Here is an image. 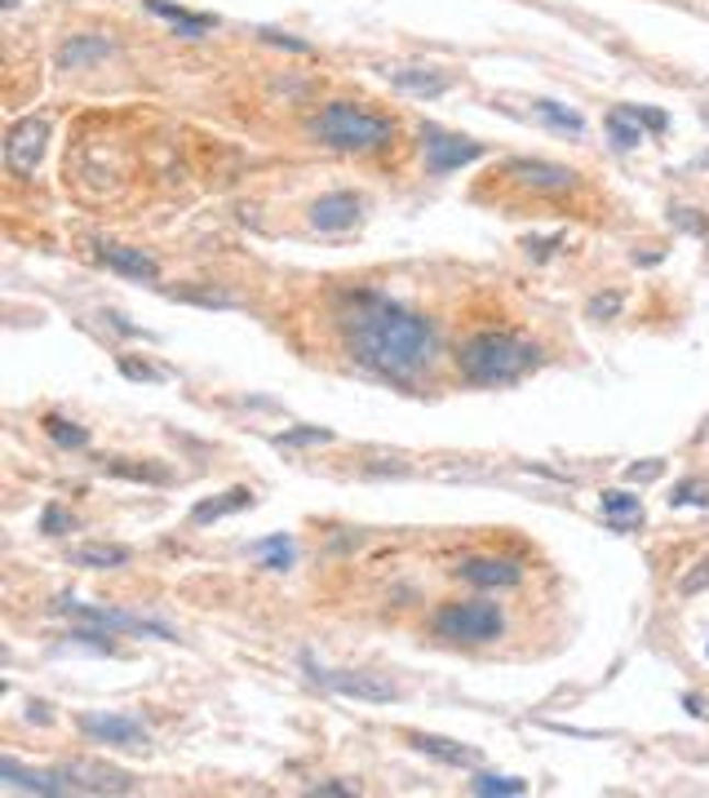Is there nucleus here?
Returning a JSON list of instances; mask_svg holds the SVG:
<instances>
[{
  "mask_svg": "<svg viewBox=\"0 0 709 798\" xmlns=\"http://www.w3.org/2000/svg\"><path fill=\"white\" fill-rule=\"evenodd\" d=\"M262 41L284 45V49H293V54H311V45H306V41H297V36H289V32H275V27H262Z\"/></svg>",
  "mask_w": 709,
  "mask_h": 798,
  "instance_id": "nucleus-35",
  "label": "nucleus"
},
{
  "mask_svg": "<svg viewBox=\"0 0 709 798\" xmlns=\"http://www.w3.org/2000/svg\"><path fill=\"white\" fill-rule=\"evenodd\" d=\"M532 111H537V116H541V121H545L554 134H563V138H585V121L576 116L572 106H563V102H550V98H537V102H532Z\"/></svg>",
  "mask_w": 709,
  "mask_h": 798,
  "instance_id": "nucleus-25",
  "label": "nucleus"
},
{
  "mask_svg": "<svg viewBox=\"0 0 709 798\" xmlns=\"http://www.w3.org/2000/svg\"><path fill=\"white\" fill-rule=\"evenodd\" d=\"M76 728H80L89 741H98V745H115V750H147V745H151V732H147L138 719H130V715L85 710V715L76 719Z\"/></svg>",
  "mask_w": 709,
  "mask_h": 798,
  "instance_id": "nucleus-10",
  "label": "nucleus"
},
{
  "mask_svg": "<svg viewBox=\"0 0 709 798\" xmlns=\"http://www.w3.org/2000/svg\"><path fill=\"white\" fill-rule=\"evenodd\" d=\"M545 364V347L515 328L465 333L452 351V369L470 386H515Z\"/></svg>",
  "mask_w": 709,
  "mask_h": 798,
  "instance_id": "nucleus-2",
  "label": "nucleus"
},
{
  "mask_svg": "<svg viewBox=\"0 0 709 798\" xmlns=\"http://www.w3.org/2000/svg\"><path fill=\"white\" fill-rule=\"evenodd\" d=\"M311 794H324V798H350V794H360L354 785H341V780H319V785H311Z\"/></svg>",
  "mask_w": 709,
  "mask_h": 798,
  "instance_id": "nucleus-38",
  "label": "nucleus"
},
{
  "mask_svg": "<svg viewBox=\"0 0 709 798\" xmlns=\"http://www.w3.org/2000/svg\"><path fill=\"white\" fill-rule=\"evenodd\" d=\"M360 213H364V200L354 195V191H328V195H319L315 204H311V226L315 232H324V236H337V232H350L354 222H360Z\"/></svg>",
  "mask_w": 709,
  "mask_h": 798,
  "instance_id": "nucleus-13",
  "label": "nucleus"
},
{
  "mask_svg": "<svg viewBox=\"0 0 709 798\" xmlns=\"http://www.w3.org/2000/svg\"><path fill=\"white\" fill-rule=\"evenodd\" d=\"M98 258H102L111 271L130 276V280H143V284H156V280H160V262H156L147 249H130V245H98Z\"/></svg>",
  "mask_w": 709,
  "mask_h": 798,
  "instance_id": "nucleus-14",
  "label": "nucleus"
},
{
  "mask_svg": "<svg viewBox=\"0 0 709 798\" xmlns=\"http://www.w3.org/2000/svg\"><path fill=\"white\" fill-rule=\"evenodd\" d=\"M669 217L683 226V232H691V236H705V226H709L705 217H696V209H674Z\"/></svg>",
  "mask_w": 709,
  "mask_h": 798,
  "instance_id": "nucleus-36",
  "label": "nucleus"
},
{
  "mask_svg": "<svg viewBox=\"0 0 709 798\" xmlns=\"http://www.w3.org/2000/svg\"><path fill=\"white\" fill-rule=\"evenodd\" d=\"M421 156H426V169L439 178V173H452L461 165H475L484 156V147L475 138L443 134L439 125H421Z\"/></svg>",
  "mask_w": 709,
  "mask_h": 798,
  "instance_id": "nucleus-11",
  "label": "nucleus"
},
{
  "mask_svg": "<svg viewBox=\"0 0 709 798\" xmlns=\"http://www.w3.org/2000/svg\"><path fill=\"white\" fill-rule=\"evenodd\" d=\"M49 719H54V715H49V706H45V701H32V706H27V723H41V728H45Z\"/></svg>",
  "mask_w": 709,
  "mask_h": 798,
  "instance_id": "nucleus-41",
  "label": "nucleus"
},
{
  "mask_svg": "<svg viewBox=\"0 0 709 798\" xmlns=\"http://www.w3.org/2000/svg\"><path fill=\"white\" fill-rule=\"evenodd\" d=\"M76 528V519L63 510V506H45V515H41V532L45 537H63V532H71Z\"/></svg>",
  "mask_w": 709,
  "mask_h": 798,
  "instance_id": "nucleus-33",
  "label": "nucleus"
},
{
  "mask_svg": "<svg viewBox=\"0 0 709 798\" xmlns=\"http://www.w3.org/2000/svg\"><path fill=\"white\" fill-rule=\"evenodd\" d=\"M111 475H130V480H147V484H169V471H151V467H125V462H111Z\"/></svg>",
  "mask_w": 709,
  "mask_h": 798,
  "instance_id": "nucleus-34",
  "label": "nucleus"
},
{
  "mask_svg": "<svg viewBox=\"0 0 709 798\" xmlns=\"http://www.w3.org/2000/svg\"><path fill=\"white\" fill-rule=\"evenodd\" d=\"M58 612H71L76 621L85 626H102L111 634H151V639H173V630L165 621H147V617H134V612H121V608H93V604H76V599H58Z\"/></svg>",
  "mask_w": 709,
  "mask_h": 798,
  "instance_id": "nucleus-9",
  "label": "nucleus"
},
{
  "mask_svg": "<svg viewBox=\"0 0 709 798\" xmlns=\"http://www.w3.org/2000/svg\"><path fill=\"white\" fill-rule=\"evenodd\" d=\"M470 794H528V780L524 776H497V772H475L470 776Z\"/></svg>",
  "mask_w": 709,
  "mask_h": 798,
  "instance_id": "nucleus-28",
  "label": "nucleus"
},
{
  "mask_svg": "<svg viewBox=\"0 0 709 798\" xmlns=\"http://www.w3.org/2000/svg\"><path fill=\"white\" fill-rule=\"evenodd\" d=\"M563 245V236H550V240H528V258H537V262H545L554 249Z\"/></svg>",
  "mask_w": 709,
  "mask_h": 798,
  "instance_id": "nucleus-39",
  "label": "nucleus"
},
{
  "mask_svg": "<svg viewBox=\"0 0 709 798\" xmlns=\"http://www.w3.org/2000/svg\"><path fill=\"white\" fill-rule=\"evenodd\" d=\"M626 106H630V102H626ZM630 116H634L648 134H665V130H669V116H665L661 106H630Z\"/></svg>",
  "mask_w": 709,
  "mask_h": 798,
  "instance_id": "nucleus-32",
  "label": "nucleus"
},
{
  "mask_svg": "<svg viewBox=\"0 0 709 798\" xmlns=\"http://www.w3.org/2000/svg\"><path fill=\"white\" fill-rule=\"evenodd\" d=\"M333 324H337L341 356L354 369H364L382 382L413 386L439 356L435 324L421 311H413V306H404L378 289L346 293Z\"/></svg>",
  "mask_w": 709,
  "mask_h": 798,
  "instance_id": "nucleus-1",
  "label": "nucleus"
},
{
  "mask_svg": "<svg viewBox=\"0 0 709 798\" xmlns=\"http://www.w3.org/2000/svg\"><path fill=\"white\" fill-rule=\"evenodd\" d=\"M249 554L267 567V573H289L293 559H297V546H293V537H289V532H275V537H267V541H254V546H249Z\"/></svg>",
  "mask_w": 709,
  "mask_h": 798,
  "instance_id": "nucleus-24",
  "label": "nucleus"
},
{
  "mask_svg": "<svg viewBox=\"0 0 709 798\" xmlns=\"http://www.w3.org/2000/svg\"><path fill=\"white\" fill-rule=\"evenodd\" d=\"M599 510H604V519H608V528L612 532H634V528H643V497H634V493H626V488H604L599 493Z\"/></svg>",
  "mask_w": 709,
  "mask_h": 798,
  "instance_id": "nucleus-15",
  "label": "nucleus"
},
{
  "mask_svg": "<svg viewBox=\"0 0 709 798\" xmlns=\"http://www.w3.org/2000/svg\"><path fill=\"white\" fill-rule=\"evenodd\" d=\"M683 706H687V710H691V715H696V719H700V715H705V701H700V697H696V693H687V697H683Z\"/></svg>",
  "mask_w": 709,
  "mask_h": 798,
  "instance_id": "nucleus-42",
  "label": "nucleus"
},
{
  "mask_svg": "<svg viewBox=\"0 0 709 798\" xmlns=\"http://www.w3.org/2000/svg\"><path fill=\"white\" fill-rule=\"evenodd\" d=\"M311 443H333V430H324V426H297V430L275 435V448H311Z\"/></svg>",
  "mask_w": 709,
  "mask_h": 798,
  "instance_id": "nucleus-30",
  "label": "nucleus"
},
{
  "mask_svg": "<svg viewBox=\"0 0 709 798\" xmlns=\"http://www.w3.org/2000/svg\"><path fill=\"white\" fill-rule=\"evenodd\" d=\"M669 510H683V506H709V484L705 480H696V475H687V480H678L674 488H669Z\"/></svg>",
  "mask_w": 709,
  "mask_h": 798,
  "instance_id": "nucleus-29",
  "label": "nucleus"
},
{
  "mask_svg": "<svg viewBox=\"0 0 709 798\" xmlns=\"http://www.w3.org/2000/svg\"><path fill=\"white\" fill-rule=\"evenodd\" d=\"M71 567H89V573H106V567H125L134 554L125 546H106V541H89V546H76L71 554Z\"/></svg>",
  "mask_w": 709,
  "mask_h": 798,
  "instance_id": "nucleus-21",
  "label": "nucleus"
},
{
  "mask_svg": "<svg viewBox=\"0 0 709 798\" xmlns=\"http://www.w3.org/2000/svg\"><path fill=\"white\" fill-rule=\"evenodd\" d=\"M621 306H626V293H617V289H612V293H595V297H589L585 315L604 324V319H617V315H621Z\"/></svg>",
  "mask_w": 709,
  "mask_h": 798,
  "instance_id": "nucleus-31",
  "label": "nucleus"
},
{
  "mask_svg": "<svg viewBox=\"0 0 709 798\" xmlns=\"http://www.w3.org/2000/svg\"><path fill=\"white\" fill-rule=\"evenodd\" d=\"M391 76V85L395 89H404V93H417V98H439V93H448V76L443 71H435V67H395V71H386Z\"/></svg>",
  "mask_w": 709,
  "mask_h": 798,
  "instance_id": "nucleus-20",
  "label": "nucleus"
},
{
  "mask_svg": "<svg viewBox=\"0 0 709 798\" xmlns=\"http://www.w3.org/2000/svg\"><path fill=\"white\" fill-rule=\"evenodd\" d=\"M58 776L67 780L71 794H138V780L111 763L98 758H71L58 767Z\"/></svg>",
  "mask_w": 709,
  "mask_h": 798,
  "instance_id": "nucleus-8",
  "label": "nucleus"
},
{
  "mask_svg": "<svg viewBox=\"0 0 709 798\" xmlns=\"http://www.w3.org/2000/svg\"><path fill=\"white\" fill-rule=\"evenodd\" d=\"M408 741H413L421 754H430V758H439V763H448V767H475V763H480V754L470 750V745L448 741V737H435V732H413Z\"/></svg>",
  "mask_w": 709,
  "mask_h": 798,
  "instance_id": "nucleus-19",
  "label": "nucleus"
},
{
  "mask_svg": "<svg viewBox=\"0 0 709 798\" xmlns=\"http://www.w3.org/2000/svg\"><path fill=\"white\" fill-rule=\"evenodd\" d=\"M311 138L328 151H346V156H364V151H382L395 143V121L382 111H369L360 102H328L319 106V116H311Z\"/></svg>",
  "mask_w": 709,
  "mask_h": 798,
  "instance_id": "nucleus-3",
  "label": "nucleus"
},
{
  "mask_svg": "<svg viewBox=\"0 0 709 798\" xmlns=\"http://www.w3.org/2000/svg\"><path fill=\"white\" fill-rule=\"evenodd\" d=\"M111 54H115V41H106V36H71V41L58 45V58L54 63L63 71H85V67L111 58Z\"/></svg>",
  "mask_w": 709,
  "mask_h": 798,
  "instance_id": "nucleus-16",
  "label": "nucleus"
},
{
  "mask_svg": "<svg viewBox=\"0 0 709 798\" xmlns=\"http://www.w3.org/2000/svg\"><path fill=\"white\" fill-rule=\"evenodd\" d=\"M510 617L493 599H443L430 612V634L452 643V648H488L506 639Z\"/></svg>",
  "mask_w": 709,
  "mask_h": 798,
  "instance_id": "nucleus-4",
  "label": "nucleus"
},
{
  "mask_svg": "<svg viewBox=\"0 0 709 798\" xmlns=\"http://www.w3.org/2000/svg\"><path fill=\"white\" fill-rule=\"evenodd\" d=\"M705 656H709V643H705Z\"/></svg>",
  "mask_w": 709,
  "mask_h": 798,
  "instance_id": "nucleus-44",
  "label": "nucleus"
},
{
  "mask_svg": "<svg viewBox=\"0 0 709 798\" xmlns=\"http://www.w3.org/2000/svg\"><path fill=\"white\" fill-rule=\"evenodd\" d=\"M705 125H709V111H705Z\"/></svg>",
  "mask_w": 709,
  "mask_h": 798,
  "instance_id": "nucleus-43",
  "label": "nucleus"
},
{
  "mask_svg": "<svg viewBox=\"0 0 709 798\" xmlns=\"http://www.w3.org/2000/svg\"><path fill=\"white\" fill-rule=\"evenodd\" d=\"M302 665L311 670V678L319 688L337 693V697H350V701H369V706H386L399 697V683L386 678V674H369V670H324L315 665L311 656H302Z\"/></svg>",
  "mask_w": 709,
  "mask_h": 798,
  "instance_id": "nucleus-5",
  "label": "nucleus"
},
{
  "mask_svg": "<svg viewBox=\"0 0 709 798\" xmlns=\"http://www.w3.org/2000/svg\"><path fill=\"white\" fill-rule=\"evenodd\" d=\"M245 506H254V488H226L222 497H213V502H200L195 510H191V524H217V519H226V515H235V510H245Z\"/></svg>",
  "mask_w": 709,
  "mask_h": 798,
  "instance_id": "nucleus-23",
  "label": "nucleus"
},
{
  "mask_svg": "<svg viewBox=\"0 0 709 798\" xmlns=\"http://www.w3.org/2000/svg\"><path fill=\"white\" fill-rule=\"evenodd\" d=\"M121 373H125V378H134V382H160V378H165V373H156V369H147V364L130 360V356L121 360Z\"/></svg>",
  "mask_w": 709,
  "mask_h": 798,
  "instance_id": "nucleus-37",
  "label": "nucleus"
},
{
  "mask_svg": "<svg viewBox=\"0 0 709 798\" xmlns=\"http://www.w3.org/2000/svg\"><path fill=\"white\" fill-rule=\"evenodd\" d=\"M705 591H709V554L691 559L683 573H678V582H674V595H678V599H696V595H705Z\"/></svg>",
  "mask_w": 709,
  "mask_h": 798,
  "instance_id": "nucleus-27",
  "label": "nucleus"
},
{
  "mask_svg": "<svg viewBox=\"0 0 709 798\" xmlns=\"http://www.w3.org/2000/svg\"><path fill=\"white\" fill-rule=\"evenodd\" d=\"M45 143H49V116H23L10 125L5 134V169L10 178H32L45 160Z\"/></svg>",
  "mask_w": 709,
  "mask_h": 798,
  "instance_id": "nucleus-6",
  "label": "nucleus"
},
{
  "mask_svg": "<svg viewBox=\"0 0 709 798\" xmlns=\"http://www.w3.org/2000/svg\"><path fill=\"white\" fill-rule=\"evenodd\" d=\"M452 573H457V582L480 586V591H510L528 577V567L515 554H465Z\"/></svg>",
  "mask_w": 709,
  "mask_h": 798,
  "instance_id": "nucleus-7",
  "label": "nucleus"
},
{
  "mask_svg": "<svg viewBox=\"0 0 709 798\" xmlns=\"http://www.w3.org/2000/svg\"><path fill=\"white\" fill-rule=\"evenodd\" d=\"M506 178L515 187H524V191H537V195H563V191L581 187L576 169L550 165V160H506Z\"/></svg>",
  "mask_w": 709,
  "mask_h": 798,
  "instance_id": "nucleus-12",
  "label": "nucleus"
},
{
  "mask_svg": "<svg viewBox=\"0 0 709 798\" xmlns=\"http://www.w3.org/2000/svg\"><path fill=\"white\" fill-rule=\"evenodd\" d=\"M0 780L23 794H71L58 772H27V767H19V758H0Z\"/></svg>",
  "mask_w": 709,
  "mask_h": 798,
  "instance_id": "nucleus-17",
  "label": "nucleus"
},
{
  "mask_svg": "<svg viewBox=\"0 0 709 798\" xmlns=\"http://www.w3.org/2000/svg\"><path fill=\"white\" fill-rule=\"evenodd\" d=\"M604 130H608V138H612L617 151H634V147L648 143V130L630 116V106H612L608 116H604Z\"/></svg>",
  "mask_w": 709,
  "mask_h": 798,
  "instance_id": "nucleus-22",
  "label": "nucleus"
},
{
  "mask_svg": "<svg viewBox=\"0 0 709 798\" xmlns=\"http://www.w3.org/2000/svg\"><path fill=\"white\" fill-rule=\"evenodd\" d=\"M41 426H45V435H49L58 448H89V430L76 426V422H67V417H58V413H45Z\"/></svg>",
  "mask_w": 709,
  "mask_h": 798,
  "instance_id": "nucleus-26",
  "label": "nucleus"
},
{
  "mask_svg": "<svg viewBox=\"0 0 709 798\" xmlns=\"http://www.w3.org/2000/svg\"><path fill=\"white\" fill-rule=\"evenodd\" d=\"M147 10H151V14H160L165 23H173V32H178V36H187V41H200V36H209V32L217 27V19H213V14H191V10L173 5V0H147Z\"/></svg>",
  "mask_w": 709,
  "mask_h": 798,
  "instance_id": "nucleus-18",
  "label": "nucleus"
},
{
  "mask_svg": "<svg viewBox=\"0 0 709 798\" xmlns=\"http://www.w3.org/2000/svg\"><path fill=\"white\" fill-rule=\"evenodd\" d=\"M661 471H665L661 462H643V467H630V471H626V480H630V484H648V480H656Z\"/></svg>",
  "mask_w": 709,
  "mask_h": 798,
  "instance_id": "nucleus-40",
  "label": "nucleus"
}]
</instances>
